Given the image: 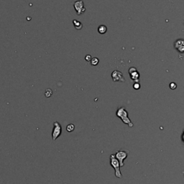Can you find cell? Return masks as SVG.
I'll return each mask as SVG.
<instances>
[{
	"label": "cell",
	"instance_id": "obj_1",
	"mask_svg": "<svg viewBox=\"0 0 184 184\" xmlns=\"http://www.w3.org/2000/svg\"><path fill=\"white\" fill-rule=\"evenodd\" d=\"M116 115L122 121V122L124 123V124H127V125H128L130 127H134V124L132 122L130 119L129 118L128 112H127V109H126L124 107H120V108L117 110V111H116Z\"/></svg>",
	"mask_w": 184,
	"mask_h": 184
},
{
	"label": "cell",
	"instance_id": "obj_2",
	"mask_svg": "<svg viewBox=\"0 0 184 184\" xmlns=\"http://www.w3.org/2000/svg\"><path fill=\"white\" fill-rule=\"evenodd\" d=\"M110 165L114 169L115 171V176L118 178H122V175L120 171V165L118 160L116 158L115 155H110Z\"/></svg>",
	"mask_w": 184,
	"mask_h": 184
},
{
	"label": "cell",
	"instance_id": "obj_3",
	"mask_svg": "<svg viewBox=\"0 0 184 184\" xmlns=\"http://www.w3.org/2000/svg\"><path fill=\"white\" fill-rule=\"evenodd\" d=\"M62 133V127L60 123L57 121L53 122V128L52 131V139L53 140H56L58 138L59 136Z\"/></svg>",
	"mask_w": 184,
	"mask_h": 184
},
{
	"label": "cell",
	"instance_id": "obj_4",
	"mask_svg": "<svg viewBox=\"0 0 184 184\" xmlns=\"http://www.w3.org/2000/svg\"><path fill=\"white\" fill-rule=\"evenodd\" d=\"M128 154L129 151L122 150H117L116 152L115 157L118 160L119 163H120V167H123L124 165V160L128 157Z\"/></svg>",
	"mask_w": 184,
	"mask_h": 184
},
{
	"label": "cell",
	"instance_id": "obj_5",
	"mask_svg": "<svg viewBox=\"0 0 184 184\" xmlns=\"http://www.w3.org/2000/svg\"><path fill=\"white\" fill-rule=\"evenodd\" d=\"M73 7H74L75 10H76V13L78 15H81L85 12L86 11V8L84 7V3L82 0H79L76 1L73 4Z\"/></svg>",
	"mask_w": 184,
	"mask_h": 184
},
{
	"label": "cell",
	"instance_id": "obj_6",
	"mask_svg": "<svg viewBox=\"0 0 184 184\" xmlns=\"http://www.w3.org/2000/svg\"><path fill=\"white\" fill-rule=\"evenodd\" d=\"M173 47L179 53H184V39L179 38L174 42Z\"/></svg>",
	"mask_w": 184,
	"mask_h": 184
},
{
	"label": "cell",
	"instance_id": "obj_7",
	"mask_svg": "<svg viewBox=\"0 0 184 184\" xmlns=\"http://www.w3.org/2000/svg\"><path fill=\"white\" fill-rule=\"evenodd\" d=\"M129 74H130V79L132 80L134 83H140L139 82V78H140V73L137 71V68L134 67H132L129 69L128 71Z\"/></svg>",
	"mask_w": 184,
	"mask_h": 184
},
{
	"label": "cell",
	"instance_id": "obj_8",
	"mask_svg": "<svg viewBox=\"0 0 184 184\" xmlns=\"http://www.w3.org/2000/svg\"><path fill=\"white\" fill-rule=\"evenodd\" d=\"M111 78H112L113 81L114 82H122V83L125 82V79H124L122 73L120 71H114L111 73Z\"/></svg>",
	"mask_w": 184,
	"mask_h": 184
},
{
	"label": "cell",
	"instance_id": "obj_9",
	"mask_svg": "<svg viewBox=\"0 0 184 184\" xmlns=\"http://www.w3.org/2000/svg\"><path fill=\"white\" fill-rule=\"evenodd\" d=\"M73 24L74 28H76V30H81L82 28H83V25H82V23L79 21L76 20V19H73Z\"/></svg>",
	"mask_w": 184,
	"mask_h": 184
},
{
	"label": "cell",
	"instance_id": "obj_10",
	"mask_svg": "<svg viewBox=\"0 0 184 184\" xmlns=\"http://www.w3.org/2000/svg\"><path fill=\"white\" fill-rule=\"evenodd\" d=\"M107 31V28L104 25H99L98 28V32L100 34H105Z\"/></svg>",
	"mask_w": 184,
	"mask_h": 184
},
{
	"label": "cell",
	"instance_id": "obj_11",
	"mask_svg": "<svg viewBox=\"0 0 184 184\" xmlns=\"http://www.w3.org/2000/svg\"><path fill=\"white\" fill-rule=\"evenodd\" d=\"M74 130H75V125L73 124H68L67 127H66V130H67V132H72Z\"/></svg>",
	"mask_w": 184,
	"mask_h": 184
},
{
	"label": "cell",
	"instance_id": "obj_12",
	"mask_svg": "<svg viewBox=\"0 0 184 184\" xmlns=\"http://www.w3.org/2000/svg\"><path fill=\"white\" fill-rule=\"evenodd\" d=\"M90 62H91V64L92 66H97V65H98V63H99V60L98 58L95 57V58H93Z\"/></svg>",
	"mask_w": 184,
	"mask_h": 184
},
{
	"label": "cell",
	"instance_id": "obj_13",
	"mask_svg": "<svg viewBox=\"0 0 184 184\" xmlns=\"http://www.w3.org/2000/svg\"><path fill=\"white\" fill-rule=\"evenodd\" d=\"M52 94H53V91H52L51 89H46V91H45V97H47V98H49V97H51Z\"/></svg>",
	"mask_w": 184,
	"mask_h": 184
},
{
	"label": "cell",
	"instance_id": "obj_14",
	"mask_svg": "<svg viewBox=\"0 0 184 184\" xmlns=\"http://www.w3.org/2000/svg\"><path fill=\"white\" fill-rule=\"evenodd\" d=\"M170 88H171V89H172V90H174V89H175L177 88V84L175 82H172V83H170Z\"/></svg>",
	"mask_w": 184,
	"mask_h": 184
},
{
	"label": "cell",
	"instance_id": "obj_15",
	"mask_svg": "<svg viewBox=\"0 0 184 184\" xmlns=\"http://www.w3.org/2000/svg\"><path fill=\"white\" fill-rule=\"evenodd\" d=\"M133 88L135 90H138V89H140V83H134L133 84Z\"/></svg>",
	"mask_w": 184,
	"mask_h": 184
},
{
	"label": "cell",
	"instance_id": "obj_16",
	"mask_svg": "<svg viewBox=\"0 0 184 184\" xmlns=\"http://www.w3.org/2000/svg\"><path fill=\"white\" fill-rule=\"evenodd\" d=\"M91 59H92V58H91V56H90V55H86V57H85V60H86V61H91Z\"/></svg>",
	"mask_w": 184,
	"mask_h": 184
},
{
	"label": "cell",
	"instance_id": "obj_17",
	"mask_svg": "<svg viewBox=\"0 0 184 184\" xmlns=\"http://www.w3.org/2000/svg\"><path fill=\"white\" fill-rule=\"evenodd\" d=\"M181 140H182L183 142H184V130H183V131L182 136H181Z\"/></svg>",
	"mask_w": 184,
	"mask_h": 184
},
{
	"label": "cell",
	"instance_id": "obj_18",
	"mask_svg": "<svg viewBox=\"0 0 184 184\" xmlns=\"http://www.w3.org/2000/svg\"><path fill=\"white\" fill-rule=\"evenodd\" d=\"M183 24H184V22H183Z\"/></svg>",
	"mask_w": 184,
	"mask_h": 184
}]
</instances>
